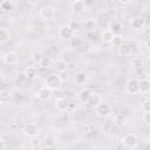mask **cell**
Instances as JSON below:
<instances>
[{"label":"cell","instance_id":"20","mask_svg":"<svg viewBox=\"0 0 150 150\" xmlns=\"http://www.w3.org/2000/svg\"><path fill=\"white\" fill-rule=\"evenodd\" d=\"M112 38H114V34H112L110 30H108V29H104V30L101 33V35H100L101 41L104 42V43H111Z\"/></svg>","mask_w":150,"mask_h":150},{"label":"cell","instance_id":"15","mask_svg":"<svg viewBox=\"0 0 150 150\" xmlns=\"http://www.w3.org/2000/svg\"><path fill=\"white\" fill-rule=\"evenodd\" d=\"M84 9H86V4L81 0H76L71 4V11L75 14H81L84 12Z\"/></svg>","mask_w":150,"mask_h":150},{"label":"cell","instance_id":"24","mask_svg":"<svg viewBox=\"0 0 150 150\" xmlns=\"http://www.w3.org/2000/svg\"><path fill=\"white\" fill-rule=\"evenodd\" d=\"M42 143H43V145H45V146H47V148H50V146H54V145H55V143H56V139H55V137H54L53 135L48 134V135L45 137V139L42 141Z\"/></svg>","mask_w":150,"mask_h":150},{"label":"cell","instance_id":"11","mask_svg":"<svg viewBox=\"0 0 150 150\" xmlns=\"http://www.w3.org/2000/svg\"><path fill=\"white\" fill-rule=\"evenodd\" d=\"M108 30H110L114 35H117V34H120L121 30H122V23H121L118 20L112 19V20H110L109 23H108Z\"/></svg>","mask_w":150,"mask_h":150},{"label":"cell","instance_id":"26","mask_svg":"<svg viewBox=\"0 0 150 150\" xmlns=\"http://www.w3.org/2000/svg\"><path fill=\"white\" fill-rule=\"evenodd\" d=\"M69 43H70V46H71L73 48H77V47H80V46L82 45V39H81V36L74 35V36L69 40Z\"/></svg>","mask_w":150,"mask_h":150},{"label":"cell","instance_id":"34","mask_svg":"<svg viewBox=\"0 0 150 150\" xmlns=\"http://www.w3.org/2000/svg\"><path fill=\"white\" fill-rule=\"evenodd\" d=\"M26 80H28V79H27L25 71H21L18 74V81H26Z\"/></svg>","mask_w":150,"mask_h":150},{"label":"cell","instance_id":"25","mask_svg":"<svg viewBox=\"0 0 150 150\" xmlns=\"http://www.w3.org/2000/svg\"><path fill=\"white\" fill-rule=\"evenodd\" d=\"M11 39V33L6 28H0V43H5Z\"/></svg>","mask_w":150,"mask_h":150},{"label":"cell","instance_id":"7","mask_svg":"<svg viewBox=\"0 0 150 150\" xmlns=\"http://www.w3.org/2000/svg\"><path fill=\"white\" fill-rule=\"evenodd\" d=\"M23 134L27 137H35V136H38V134H39V127H38V124H35L33 122L25 124V127H23Z\"/></svg>","mask_w":150,"mask_h":150},{"label":"cell","instance_id":"30","mask_svg":"<svg viewBox=\"0 0 150 150\" xmlns=\"http://www.w3.org/2000/svg\"><path fill=\"white\" fill-rule=\"evenodd\" d=\"M39 66L42 67V68H49L52 66V59L48 57V56H43V59L40 61Z\"/></svg>","mask_w":150,"mask_h":150},{"label":"cell","instance_id":"6","mask_svg":"<svg viewBox=\"0 0 150 150\" xmlns=\"http://www.w3.org/2000/svg\"><path fill=\"white\" fill-rule=\"evenodd\" d=\"M145 26V19L141 15L138 16H134L131 20H130V27L131 29L134 30H142Z\"/></svg>","mask_w":150,"mask_h":150},{"label":"cell","instance_id":"13","mask_svg":"<svg viewBox=\"0 0 150 150\" xmlns=\"http://www.w3.org/2000/svg\"><path fill=\"white\" fill-rule=\"evenodd\" d=\"M150 91V81L148 79H141L138 80V93L141 94H148Z\"/></svg>","mask_w":150,"mask_h":150},{"label":"cell","instance_id":"10","mask_svg":"<svg viewBox=\"0 0 150 150\" xmlns=\"http://www.w3.org/2000/svg\"><path fill=\"white\" fill-rule=\"evenodd\" d=\"M36 96H38V98H39L40 101H43V102L49 101L50 97H52V90H50L49 88H47L46 86H43V87H41V88L38 90Z\"/></svg>","mask_w":150,"mask_h":150},{"label":"cell","instance_id":"36","mask_svg":"<svg viewBox=\"0 0 150 150\" xmlns=\"http://www.w3.org/2000/svg\"><path fill=\"white\" fill-rule=\"evenodd\" d=\"M4 12H5V11H4V9L1 8V6H0V16H2V14H4Z\"/></svg>","mask_w":150,"mask_h":150},{"label":"cell","instance_id":"35","mask_svg":"<svg viewBox=\"0 0 150 150\" xmlns=\"http://www.w3.org/2000/svg\"><path fill=\"white\" fill-rule=\"evenodd\" d=\"M5 149H6V143L0 138V150H5Z\"/></svg>","mask_w":150,"mask_h":150},{"label":"cell","instance_id":"9","mask_svg":"<svg viewBox=\"0 0 150 150\" xmlns=\"http://www.w3.org/2000/svg\"><path fill=\"white\" fill-rule=\"evenodd\" d=\"M125 91L129 94H137L138 93V80L128 79L125 82Z\"/></svg>","mask_w":150,"mask_h":150},{"label":"cell","instance_id":"27","mask_svg":"<svg viewBox=\"0 0 150 150\" xmlns=\"http://www.w3.org/2000/svg\"><path fill=\"white\" fill-rule=\"evenodd\" d=\"M123 43V36L121 35V34H117V35H114V38H112V41H111V45L114 46V47H120L121 45Z\"/></svg>","mask_w":150,"mask_h":150},{"label":"cell","instance_id":"21","mask_svg":"<svg viewBox=\"0 0 150 150\" xmlns=\"http://www.w3.org/2000/svg\"><path fill=\"white\" fill-rule=\"evenodd\" d=\"M118 53H120V55H122V56H128V55H131L132 48H131V46L128 45V43H122V45L118 47Z\"/></svg>","mask_w":150,"mask_h":150},{"label":"cell","instance_id":"1","mask_svg":"<svg viewBox=\"0 0 150 150\" xmlns=\"http://www.w3.org/2000/svg\"><path fill=\"white\" fill-rule=\"evenodd\" d=\"M45 86L50 90H59L62 87V79L56 73L49 74L45 80Z\"/></svg>","mask_w":150,"mask_h":150},{"label":"cell","instance_id":"14","mask_svg":"<svg viewBox=\"0 0 150 150\" xmlns=\"http://www.w3.org/2000/svg\"><path fill=\"white\" fill-rule=\"evenodd\" d=\"M53 67L57 73H64L68 69V63L64 60H55L53 62Z\"/></svg>","mask_w":150,"mask_h":150},{"label":"cell","instance_id":"19","mask_svg":"<svg viewBox=\"0 0 150 150\" xmlns=\"http://www.w3.org/2000/svg\"><path fill=\"white\" fill-rule=\"evenodd\" d=\"M12 100V94L6 90V89H2L0 90V104H7L9 103Z\"/></svg>","mask_w":150,"mask_h":150},{"label":"cell","instance_id":"12","mask_svg":"<svg viewBox=\"0 0 150 150\" xmlns=\"http://www.w3.org/2000/svg\"><path fill=\"white\" fill-rule=\"evenodd\" d=\"M19 61V57H18V54L15 52H7L5 53L4 55V62L6 64H9V66H14Z\"/></svg>","mask_w":150,"mask_h":150},{"label":"cell","instance_id":"31","mask_svg":"<svg viewBox=\"0 0 150 150\" xmlns=\"http://www.w3.org/2000/svg\"><path fill=\"white\" fill-rule=\"evenodd\" d=\"M0 6H1V8H2L4 11H8V9H12L13 4H12L11 1H2V2L0 4Z\"/></svg>","mask_w":150,"mask_h":150},{"label":"cell","instance_id":"37","mask_svg":"<svg viewBox=\"0 0 150 150\" xmlns=\"http://www.w3.org/2000/svg\"><path fill=\"white\" fill-rule=\"evenodd\" d=\"M100 150H109V149H108V148H107V146H102V148H101V149H100Z\"/></svg>","mask_w":150,"mask_h":150},{"label":"cell","instance_id":"29","mask_svg":"<svg viewBox=\"0 0 150 150\" xmlns=\"http://www.w3.org/2000/svg\"><path fill=\"white\" fill-rule=\"evenodd\" d=\"M43 56H45V54L42 53V52H34L33 54H32V60L35 62V63H40V61L43 59Z\"/></svg>","mask_w":150,"mask_h":150},{"label":"cell","instance_id":"4","mask_svg":"<svg viewBox=\"0 0 150 150\" xmlns=\"http://www.w3.org/2000/svg\"><path fill=\"white\" fill-rule=\"evenodd\" d=\"M55 15V8L50 5H46L43 6L41 9H40V16L43 19V20H52Z\"/></svg>","mask_w":150,"mask_h":150},{"label":"cell","instance_id":"3","mask_svg":"<svg viewBox=\"0 0 150 150\" xmlns=\"http://www.w3.org/2000/svg\"><path fill=\"white\" fill-rule=\"evenodd\" d=\"M95 111H96V114H97L98 116H101V117H108V116L111 115L112 109H111V107H110L109 103L102 101V102L95 108Z\"/></svg>","mask_w":150,"mask_h":150},{"label":"cell","instance_id":"22","mask_svg":"<svg viewBox=\"0 0 150 150\" xmlns=\"http://www.w3.org/2000/svg\"><path fill=\"white\" fill-rule=\"evenodd\" d=\"M74 81H75L76 84H83V83H86V81H87V74L84 71H82V70L77 71L74 75Z\"/></svg>","mask_w":150,"mask_h":150},{"label":"cell","instance_id":"32","mask_svg":"<svg viewBox=\"0 0 150 150\" xmlns=\"http://www.w3.org/2000/svg\"><path fill=\"white\" fill-rule=\"evenodd\" d=\"M142 110L144 112H150V101L149 100L143 101V103H142Z\"/></svg>","mask_w":150,"mask_h":150},{"label":"cell","instance_id":"23","mask_svg":"<svg viewBox=\"0 0 150 150\" xmlns=\"http://www.w3.org/2000/svg\"><path fill=\"white\" fill-rule=\"evenodd\" d=\"M25 74H26V76H27L28 80H34L36 77V75H38V69L34 66L27 67L26 70H25Z\"/></svg>","mask_w":150,"mask_h":150},{"label":"cell","instance_id":"17","mask_svg":"<svg viewBox=\"0 0 150 150\" xmlns=\"http://www.w3.org/2000/svg\"><path fill=\"white\" fill-rule=\"evenodd\" d=\"M91 90L89 89V88H82L80 91H79V94H77V98L82 102V103H86L87 101H88V98H89V96L91 95Z\"/></svg>","mask_w":150,"mask_h":150},{"label":"cell","instance_id":"2","mask_svg":"<svg viewBox=\"0 0 150 150\" xmlns=\"http://www.w3.org/2000/svg\"><path fill=\"white\" fill-rule=\"evenodd\" d=\"M121 143L128 149H135L138 145V137L134 132H128L121 138Z\"/></svg>","mask_w":150,"mask_h":150},{"label":"cell","instance_id":"33","mask_svg":"<svg viewBox=\"0 0 150 150\" xmlns=\"http://www.w3.org/2000/svg\"><path fill=\"white\" fill-rule=\"evenodd\" d=\"M142 121L145 125H148L150 123V112H144L143 116H142Z\"/></svg>","mask_w":150,"mask_h":150},{"label":"cell","instance_id":"16","mask_svg":"<svg viewBox=\"0 0 150 150\" xmlns=\"http://www.w3.org/2000/svg\"><path fill=\"white\" fill-rule=\"evenodd\" d=\"M55 107L59 111H66L69 107V103L64 97H59L55 100Z\"/></svg>","mask_w":150,"mask_h":150},{"label":"cell","instance_id":"8","mask_svg":"<svg viewBox=\"0 0 150 150\" xmlns=\"http://www.w3.org/2000/svg\"><path fill=\"white\" fill-rule=\"evenodd\" d=\"M57 34H59V36H60L61 39H67V40H70V39L75 35V33L69 28L68 25L61 26V27L59 28V30H57Z\"/></svg>","mask_w":150,"mask_h":150},{"label":"cell","instance_id":"18","mask_svg":"<svg viewBox=\"0 0 150 150\" xmlns=\"http://www.w3.org/2000/svg\"><path fill=\"white\" fill-rule=\"evenodd\" d=\"M83 28L88 33H91V32L96 30V22H95V20L94 19H87V20H84Z\"/></svg>","mask_w":150,"mask_h":150},{"label":"cell","instance_id":"5","mask_svg":"<svg viewBox=\"0 0 150 150\" xmlns=\"http://www.w3.org/2000/svg\"><path fill=\"white\" fill-rule=\"evenodd\" d=\"M101 102H102V96H101L98 93L93 91L91 95L89 96L88 101H87L84 104H86L87 108H96Z\"/></svg>","mask_w":150,"mask_h":150},{"label":"cell","instance_id":"28","mask_svg":"<svg viewBox=\"0 0 150 150\" xmlns=\"http://www.w3.org/2000/svg\"><path fill=\"white\" fill-rule=\"evenodd\" d=\"M68 26H69V28H70V29H71L74 33H76V32H79V30L81 29V23H80L79 21H75V20L69 21Z\"/></svg>","mask_w":150,"mask_h":150}]
</instances>
